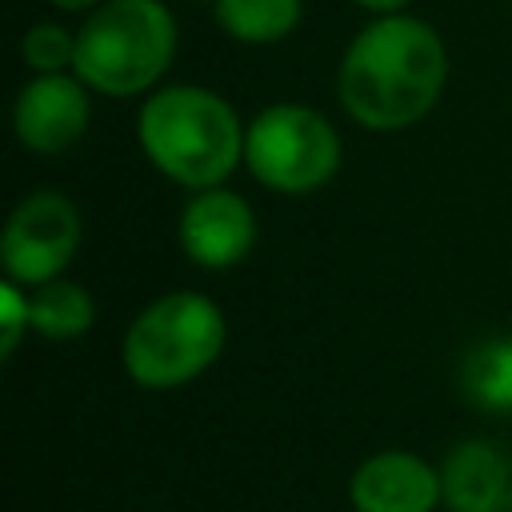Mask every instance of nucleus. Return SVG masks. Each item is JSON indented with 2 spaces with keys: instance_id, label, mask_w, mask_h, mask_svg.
Masks as SVG:
<instances>
[{
  "instance_id": "obj_1",
  "label": "nucleus",
  "mask_w": 512,
  "mask_h": 512,
  "mask_svg": "<svg viewBox=\"0 0 512 512\" xmlns=\"http://www.w3.org/2000/svg\"><path fill=\"white\" fill-rule=\"evenodd\" d=\"M448 80V52L432 24L416 16L372 20L344 52L340 100L352 120L376 132L420 120Z\"/></svg>"
},
{
  "instance_id": "obj_2",
  "label": "nucleus",
  "mask_w": 512,
  "mask_h": 512,
  "mask_svg": "<svg viewBox=\"0 0 512 512\" xmlns=\"http://www.w3.org/2000/svg\"><path fill=\"white\" fill-rule=\"evenodd\" d=\"M140 144L148 160L188 188H216L244 156V128L224 96L176 84L140 108Z\"/></svg>"
},
{
  "instance_id": "obj_3",
  "label": "nucleus",
  "mask_w": 512,
  "mask_h": 512,
  "mask_svg": "<svg viewBox=\"0 0 512 512\" xmlns=\"http://www.w3.org/2000/svg\"><path fill=\"white\" fill-rule=\"evenodd\" d=\"M176 52V20L160 0H108L76 32V76L104 96H136Z\"/></svg>"
},
{
  "instance_id": "obj_4",
  "label": "nucleus",
  "mask_w": 512,
  "mask_h": 512,
  "mask_svg": "<svg viewBox=\"0 0 512 512\" xmlns=\"http://www.w3.org/2000/svg\"><path fill=\"white\" fill-rule=\"evenodd\" d=\"M224 348V316L200 292L152 300L124 332V368L140 388H180Z\"/></svg>"
},
{
  "instance_id": "obj_5",
  "label": "nucleus",
  "mask_w": 512,
  "mask_h": 512,
  "mask_svg": "<svg viewBox=\"0 0 512 512\" xmlns=\"http://www.w3.org/2000/svg\"><path fill=\"white\" fill-rule=\"evenodd\" d=\"M248 172L276 192H312L340 164L336 128L304 104H272L244 128Z\"/></svg>"
},
{
  "instance_id": "obj_6",
  "label": "nucleus",
  "mask_w": 512,
  "mask_h": 512,
  "mask_svg": "<svg viewBox=\"0 0 512 512\" xmlns=\"http://www.w3.org/2000/svg\"><path fill=\"white\" fill-rule=\"evenodd\" d=\"M80 244V216L68 196L44 188L24 196L0 236V260L8 280L16 284H48L56 280Z\"/></svg>"
},
{
  "instance_id": "obj_7",
  "label": "nucleus",
  "mask_w": 512,
  "mask_h": 512,
  "mask_svg": "<svg viewBox=\"0 0 512 512\" xmlns=\"http://www.w3.org/2000/svg\"><path fill=\"white\" fill-rule=\"evenodd\" d=\"M256 240V216L244 196L200 188L180 212V248L200 268H232L248 256Z\"/></svg>"
},
{
  "instance_id": "obj_8",
  "label": "nucleus",
  "mask_w": 512,
  "mask_h": 512,
  "mask_svg": "<svg viewBox=\"0 0 512 512\" xmlns=\"http://www.w3.org/2000/svg\"><path fill=\"white\" fill-rule=\"evenodd\" d=\"M12 124L24 148L32 152H64L72 148L84 128H88V92L84 80H72L64 72L52 76H36L20 88L16 108H12Z\"/></svg>"
},
{
  "instance_id": "obj_9",
  "label": "nucleus",
  "mask_w": 512,
  "mask_h": 512,
  "mask_svg": "<svg viewBox=\"0 0 512 512\" xmlns=\"http://www.w3.org/2000/svg\"><path fill=\"white\" fill-rule=\"evenodd\" d=\"M348 496L356 512H432L444 500L440 472L412 452L368 456L352 472Z\"/></svg>"
},
{
  "instance_id": "obj_10",
  "label": "nucleus",
  "mask_w": 512,
  "mask_h": 512,
  "mask_svg": "<svg viewBox=\"0 0 512 512\" xmlns=\"http://www.w3.org/2000/svg\"><path fill=\"white\" fill-rule=\"evenodd\" d=\"M440 492L452 512H512V460L488 440H464L440 468Z\"/></svg>"
},
{
  "instance_id": "obj_11",
  "label": "nucleus",
  "mask_w": 512,
  "mask_h": 512,
  "mask_svg": "<svg viewBox=\"0 0 512 512\" xmlns=\"http://www.w3.org/2000/svg\"><path fill=\"white\" fill-rule=\"evenodd\" d=\"M96 304L92 296L72 280H48L28 296V320L48 340H72L92 328Z\"/></svg>"
},
{
  "instance_id": "obj_12",
  "label": "nucleus",
  "mask_w": 512,
  "mask_h": 512,
  "mask_svg": "<svg viewBox=\"0 0 512 512\" xmlns=\"http://www.w3.org/2000/svg\"><path fill=\"white\" fill-rule=\"evenodd\" d=\"M216 24L244 44H276L300 24V0H216Z\"/></svg>"
},
{
  "instance_id": "obj_13",
  "label": "nucleus",
  "mask_w": 512,
  "mask_h": 512,
  "mask_svg": "<svg viewBox=\"0 0 512 512\" xmlns=\"http://www.w3.org/2000/svg\"><path fill=\"white\" fill-rule=\"evenodd\" d=\"M460 380H464V392L472 404L508 412L512 408V340L492 336V340H480L476 348H468Z\"/></svg>"
},
{
  "instance_id": "obj_14",
  "label": "nucleus",
  "mask_w": 512,
  "mask_h": 512,
  "mask_svg": "<svg viewBox=\"0 0 512 512\" xmlns=\"http://www.w3.org/2000/svg\"><path fill=\"white\" fill-rule=\"evenodd\" d=\"M20 56L36 76L64 72L76 60V36H68L60 24H36L20 40Z\"/></svg>"
},
{
  "instance_id": "obj_15",
  "label": "nucleus",
  "mask_w": 512,
  "mask_h": 512,
  "mask_svg": "<svg viewBox=\"0 0 512 512\" xmlns=\"http://www.w3.org/2000/svg\"><path fill=\"white\" fill-rule=\"evenodd\" d=\"M24 328H32L28 320V296H20L16 280L0 284V356H12Z\"/></svg>"
},
{
  "instance_id": "obj_16",
  "label": "nucleus",
  "mask_w": 512,
  "mask_h": 512,
  "mask_svg": "<svg viewBox=\"0 0 512 512\" xmlns=\"http://www.w3.org/2000/svg\"><path fill=\"white\" fill-rule=\"evenodd\" d=\"M356 4H364V8H372V12H384V16H392V12H400L408 0H356Z\"/></svg>"
},
{
  "instance_id": "obj_17",
  "label": "nucleus",
  "mask_w": 512,
  "mask_h": 512,
  "mask_svg": "<svg viewBox=\"0 0 512 512\" xmlns=\"http://www.w3.org/2000/svg\"><path fill=\"white\" fill-rule=\"evenodd\" d=\"M48 4H56V8H64V12H80V8H88V4H96V0H48Z\"/></svg>"
}]
</instances>
